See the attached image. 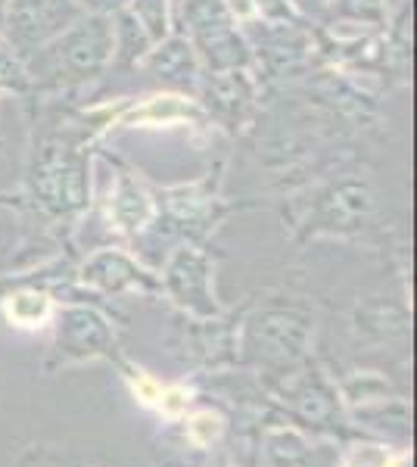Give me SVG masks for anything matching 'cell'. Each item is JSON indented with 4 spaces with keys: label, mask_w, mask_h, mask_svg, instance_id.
<instances>
[{
    "label": "cell",
    "mask_w": 417,
    "mask_h": 467,
    "mask_svg": "<svg viewBox=\"0 0 417 467\" xmlns=\"http://www.w3.org/2000/svg\"><path fill=\"white\" fill-rule=\"evenodd\" d=\"M112 63V16L85 13L66 32L50 37L28 57H22L28 78L47 88H75L97 78Z\"/></svg>",
    "instance_id": "obj_1"
},
{
    "label": "cell",
    "mask_w": 417,
    "mask_h": 467,
    "mask_svg": "<svg viewBox=\"0 0 417 467\" xmlns=\"http://www.w3.org/2000/svg\"><path fill=\"white\" fill-rule=\"evenodd\" d=\"M28 193L50 218H72L90 202V162L81 140L69 134H47L32 150Z\"/></svg>",
    "instance_id": "obj_2"
},
{
    "label": "cell",
    "mask_w": 417,
    "mask_h": 467,
    "mask_svg": "<svg viewBox=\"0 0 417 467\" xmlns=\"http://www.w3.org/2000/svg\"><path fill=\"white\" fill-rule=\"evenodd\" d=\"M187 22V41L212 72H234L249 66V47L234 26V13L224 0H181Z\"/></svg>",
    "instance_id": "obj_3"
},
{
    "label": "cell",
    "mask_w": 417,
    "mask_h": 467,
    "mask_svg": "<svg viewBox=\"0 0 417 467\" xmlns=\"http://www.w3.org/2000/svg\"><path fill=\"white\" fill-rule=\"evenodd\" d=\"M312 337V315L302 306H268L249 324V346L265 365L293 371L308 349Z\"/></svg>",
    "instance_id": "obj_4"
},
{
    "label": "cell",
    "mask_w": 417,
    "mask_h": 467,
    "mask_svg": "<svg viewBox=\"0 0 417 467\" xmlns=\"http://www.w3.org/2000/svg\"><path fill=\"white\" fill-rule=\"evenodd\" d=\"M81 16L85 10L75 0H6L0 26H4V41L22 59Z\"/></svg>",
    "instance_id": "obj_5"
},
{
    "label": "cell",
    "mask_w": 417,
    "mask_h": 467,
    "mask_svg": "<svg viewBox=\"0 0 417 467\" xmlns=\"http://www.w3.org/2000/svg\"><path fill=\"white\" fill-rule=\"evenodd\" d=\"M212 271H215V265H212L209 255L200 246L184 244L178 250H172L159 287L169 293L174 306L193 315L196 321H212L222 315L218 296L212 290Z\"/></svg>",
    "instance_id": "obj_6"
},
{
    "label": "cell",
    "mask_w": 417,
    "mask_h": 467,
    "mask_svg": "<svg viewBox=\"0 0 417 467\" xmlns=\"http://www.w3.org/2000/svg\"><path fill=\"white\" fill-rule=\"evenodd\" d=\"M116 334L109 321L90 306H66L57 315V334H53V356L57 361H88L112 356Z\"/></svg>",
    "instance_id": "obj_7"
},
{
    "label": "cell",
    "mask_w": 417,
    "mask_h": 467,
    "mask_svg": "<svg viewBox=\"0 0 417 467\" xmlns=\"http://www.w3.org/2000/svg\"><path fill=\"white\" fill-rule=\"evenodd\" d=\"M81 284L100 293H156L159 281L122 250H97L81 265Z\"/></svg>",
    "instance_id": "obj_8"
},
{
    "label": "cell",
    "mask_w": 417,
    "mask_h": 467,
    "mask_svg": "<svg viewBox=\"0 0 417 467\" xmlns=\"http://www.w3.org/2000/svg\"><path fill=\"white\" fill-rule=\"evenodd\" d=\"M374 209V193L365 181H337L321 193L315 209V231H355Z\"/></svg>",
    "instance_id": "obj_9"
},
{
    "label": "cell",
    "mask_w": 417,
    "mask_h": 467,
    "mask_svg": "<svg viewBox=\"0 0 417 467\" xmlns=\"http://www.w3.org/2000/svg\"><path fill=\"white\" fill-rule=\"evenodd\" d=\"M143 69L162 85L178 90H196V78H200V57L191 47L184 35H169L159 44L150 47V54L141 59Z\"/></svg>",
    "instance_id": "obj_10"
},
{
    "label": "cell",
    "mask_w": 417,
    "mask_h": 467,
    "mask_svg": "<svg viewBox=\"0 0 417 467\" xmlns=\"http://www.w3.org/2000/svg\"><path fill=\"white\" fill-rule=\"evenodd\" d=\"M284 399H290L293 409L308 420H328L337 411V393L318 371L290 374V380L284 383Z\"/></svg>",
    "instance_id": "obj_11"
},
{
    "label": "cell",
    "mask_w": 417,
    "mask_h": 467,
    "mask_svg": "<svg viewBox=\"0 0 417 467\" xmlns=\"http://www.w3.org/2000/svg\"><path fill=\"white\" fill-rule=\"evenodd\" d=\"M153 200L141 191L138 181L122 171L116 181V191H112V222H116V228L125 234H141L153 222Z\"/></svg>",
    "instance_id": "obj_12"
},
{
    "label": "cell",
    "mask_w": 417,
    "mask_h": 467,
    "mask_svg": "<svg viewBox=\"0 0 417 467\" xmlns=\"http://www.w3.org/2000/svg\"><path fill=\"white\" fill-rule=\"evenodd\" d=\"M206 97H209V109H215L218 119L237 122V119H244L249 100H253V85H249L244 69L212 72Z\"/></svg>",
    "instance_id": "obj_13"
},
{
    "label": "cell",
    "mask_w": 417,
    "mask_h": 467,
    "mask_svg": "<svg viewBox=\"0 0 417 467\" xmlns=\"http://www.w3.org/2000/svg\"><path fill=\"white\" fill-rule=\"evenodd\" d=\"M109 16H112V59H119V63H125V66L141 63V59L150 54L153 41H150L147 32H143L138 26V19H134L125 6H119Z\"/></svg>",
    "instance_id": "obj_14"
},
{
    "label": "cell",
    "mask_w": 417,
    "mask_h": 467,
    "mask_svg": "<svg viewBox=\"0 0 417 467\" xmlns=\"http://www.w3.org/2000/svg\"><path fill=\"white\" fill-rule=\"evenodd\" d=\"M4 312H6V318L13 324H19V327H41L44 321H50L53 306H50L47 293L32 287V290H19V293H13V296H6Z\"/></svg>",
    "instance_id": "obj_15"
},
{
    "label": "cell",
    "mask_w": 417,
    "mask_h": 467,
    "mask_svg": "<svg viewBox=\"0 0 417 467\" xmlns=\"http://www.w3.org/2000/svg\"><path fill=\"white\" fill-rule=\"evenodd\" d=\"M355 324H359V330H365V334H374V337H396V334H405L408 327V318L405 312H399V308L386 306V303H368L361 306L359 312H355Z\"/></svg>",
    "instance_id": "obj_16"
},
{
    "label": "cell",
    "mask_w": 417,
    "mask_h": 467,
    "mask_svg": "<svg viewBox=\"0 0 417 467\" xmlns=\"http://www.w3.org/2000/svg\"><path fill=\"white\" fill-rule=\"evenodd\" d=\"M125 10L138 19V26L147 32L153 44L169 37V0H128Z\"/></svg>",
    "instance_id": "obj_17"
},
{
    "label": "cell",
    "mask_w": 417,
    "mask_h": 467,
    "mask_svg": "<svg viewBox=\"0 0 417 467\" xmlns=\"http://www.w3.org/2000/svg\"><path fill=\"white\" fill-rule=\"evenodd\" d=\"M268 458L275 467H306L308 464V446L299 433L277 431L268 436Z\"/></svg>",
    "instance_id": "obj_18"
},
{
    "label": "cell",
    "mask_w": 417,
    "mask_h": 467,
    "mask_svg": "<svg viewBox=\"0 0 417 467\" xmlns=\"http://www.w3.org/2000/svg\"><path fill=\"white\" fill-rule=\"evenodd\" d=\"M0 88H10V90L32 88V78H28L26 66H22V59L13 54L6 41H0Z\"/></svg>",
    "instance_id": "obj_19"
},
{
    "label": "cell",
    "mask_w": 417,
    "mask_h": 467,
    "mask_svg": "<svg viewBox=\"0 0 417 467\" xmlns=\"http://www.w3.org/2000/svg\"><path fill=\"white\" fill-rule=\"evenodd\" d=\"M343 396L349 402H386V383L374 374H361V378L343 383Z\"/></svg>",
    "instance_id": "obj_20"
},
{
    "label": "cell",
    "mask_w": 417,
    "mask_h": 467,
    "mask_svg": "<svg viewBox=\"0 0 417 467\" xmlns=\"http://www.w3.org/2000/svg\"><path fill=\"white\" fill-rule=\"evenodd\" d=\"M222 433H224V420L218 418V414H212V411L193 414L191 424H187V436H191L196 446H212V442H215Z\"/></svg>",
    "instance_id": "obj_21"
},
{
    "label": "cell",
    "mask_w": 417,
    "mask_h": 467,
    "mask_svg": "<svg viewBox=\"0 0 417 467\" xmlns=\"http://www.w3.org/2000/svg\"><path fill=\"white\" fill-rule=\"evenodd\" d=\"M75 4H78L85 13H106V16H109V13H116L119 6H125V0H75Z\"/></svg>",
    "instance_id": "obj_22"
},
{
    "label": "cell",
    "mask_w": 417,
    "mask_h": 467,
    "mask_svg": "<svg viewBox=\"0 0 417 467\" xmlns=\"http://www.w3.org/2000/svg\"><path fill=\"white\" fill-rule=\"evenodd\" d=\"M4 10H6V0H0V19H4Z\"/></svg>",
    "instance_id": "obj_23"
}]
</instances>
